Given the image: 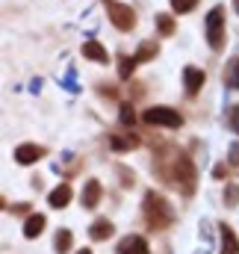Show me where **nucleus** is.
<instances>
[{
	"label": "nucleus",
	"mask_w": 239,
	"mask_h": 254,
	"mask_svg": "<svg viewBox=\"0 0 239 254\" xmlns=\"http://www.w3.org/2000/svg\"><path fill=\"white\" fill-rule=\"evenodd\" d=\"M204 71L201 68H195V65H186L183 68V89H186V95L189 98H195L198 92H201V86H204Z\"/></svg>",
	"instance_id": "0eeeda50"
},
{
	"label": "nucleus",
	"mask_w": 239,
	"mask_h": 254,
	"mask_svg": "<svg viewBox=\"0 0 239 254\" xmlns=\"http://www.w3.org/2000/svg\"><path fill=\"white\" fill-rule=\"evenodd\" d=\"M133 122H136L133 107H130V104H121V125H124V127H133Z\"/></svg>",
	"instance_id": "b1692460"
},
{
	"label": "nucleus",
	"mask_w": 239,
	"mask_h": 254,
	"mask_svg": "<svg viewBox=\"0 0 239 254\" xmlns=\"http://www.w3.org/2000/svg\"><path fill=\"white\" fill-rule=\"evenodd\" d=\"M45 225H48V219H45L42 213L27 216V222H24V237H27V240H36V237L45 231Z\"/></svg>",
	"instance_id": "f8f14e48"
},
{
	"label": "nucleus",
	"mask_w": 239,
	"mask_h": 254,
	"mask_svg": "<svg viewBox=\"0 0 239 254\" xmlns=\"http://www.w3.org/2000/svg\"><path fill=\"white\" fill-rule=\"evenodd\" d=\"M157 54H160V45H157V42H142V45H139V51H136L133 57H136L139 63H148V60H154Z\"/></svg>",
	"instance_id": "dca6fc26"
},
{
	"label": "nucleus",
	"mask_w": 239,
	"mask_h": 254,
	"mask_svg": "<svg viewBox=\"0 0 239 254\" xmlns=\"http://www.w3.org/2000/svg\"><path fill=\"white\" fill-rule=\"evenodd\" d=\"M142 122L151 127H180L183 125V116H180L178 110H172V107H151V110H145L142 113Z\"/></svg>",
	"instance_id": "7ed1b4c3"
},
{
	"label": "nucleus",
	"mask_w": 239,
	"mask_h": 254,
	"mask_svg": "<svg viewBox=\"0 0 239 254\" xmlns=\"http://www.w3.org/2000/svg\"><path fill=\"white\" fill-rule=\"evenodd\" d=\"M172 3V9L178 12V15H186V12H192L195 6H198V0H169Z\"/></svg>",
	"instance_id": "412c9836"
},
{
	"label": "nucleus",
	"mask_w": 239,
	"mask_h": 254,
	"mask_svg": "<svg viewBox=\"0 0 239 254\" xmlns=\"http://www.w3.org/2000/svg\"><path fill=\"white\" fill-rule=\"evenodd\" d=\"M198 237H201L204 249L216 243V234H213V222H210V219H201V225H198Z\"/></svg>",
	"instance_id": "a211bd4d"
},
{
	"label": "nucleus",
	"mask_w": 239,
	"mask_h": 254,
	"mask_svg": "<svg viewBox=\"0 0 239 254\" xmlns=\"http://www.w3.org/2000/svg\"><path fill=\"white\" fill-rule=\"evenodd\" d=\"M71 243H74V234H71L68 228H60V231L54 234V252L57 254L71 252Z\"/></svg>",
	"instance_id": "4468645a"
},
{
	"label": "nucleus",
	"mask_w": 239,
	"mask_h": 254,
	"mask_svg": "<svg viewBox=\"0 0 239 254\" xmlns=\"http://www.w3.org/2000/svg\"><path fill=\"white\" fill-rule=\"evenodd\" d=\"M30 92H33V95H39V92H42V77H36V80L30 83Z\"/></svg>",
	"instance_id": "cd10ccee"
},
{
	"label": "nucleus",
	"mask_w": 239,
	"mask_h": 254,
	"mask_svg": "<svg viewBox=\"0 0 239 254\" xmlns=\"http://www.w3.org/2000/svg\"><path fill=\"white\" fill-rule=\"evenodd\" d=\"M228 127H231L234 133H239V104H234V107L228 110Z\"/></svg>",
	"instance_id": "393cba45"
},
{
	"label": "nucleus",
	"mask_w": 239,
	"mask_h": 254,
	"mask_svg": "<svg viewBox=\"0 0 239 254\" xmlns=\"http://www.w3.org/2000/svg\"><path fill=\"white\" fill-rule=\"evenodd\" d=\"M77 254H92V252H89V249H83V252H77Z\"/></svg>",
	"instance_id": "7c9ffc66"
},
{
	"label": "nucleus",
	"mask_w": 239,
	"mask_h": 254,
	"mask_svg": "<svg viewBox=\"0 0 239 254\" xmlns=\"http://www.w3.org/2000/svg\"><path fill=\"white\" fill-rule=\"evenodd\" d=\"M234 9H237V15H239V0H234Z\"/></svg>",
	"instance_id": "c756f323"
},
{
	"label": "nucleus",
	"mask_w": 239,
	"mask_h": 254,
	"mask_svg": "<svg viewBox=\"0 0 239 254\" xmlns=\"http://www.w3.org/2000/svg\"><path fill=\"white\" fill-rule=\"evenodd\" d=\"M42 157H45V148L36 145V142H24V145L15 148V163H18V166H33V163H39Z\"/></svg>",
	"instance_id": "423d86ee"
},
{
	"label": "nucleus",
	"mask_w": 239,
	"mask_h": 254,
	"mask_svg": "<svg viewBox=\"0 0 239 254\" xmlns=\"http://www.w3.org/2000/svg\"><path fill=\"white\" fill-rule=\"evenodd\" d=\"M225 83H228V89H237L239 92V57L228 63V68H225Z\"/></svg>",
	"instance_id": "f3484780"
},
{
	"label": "nucleus",
	"mask_w": 239,
	"mask_h": 254,
	"mask_svg": "<svg viewBox=\"0 0 239 254\" xmlns=\"http://www.w3.org/2000/svg\"><path fill=\"white\" fill-rule=\"evenodd\" d=\"M101 181H86V187H83V198H80V204H83V210H95L98 204H101Z\"/></svg>",
	"instance_id": "9d476101"
},
{
	"label": "nucleus",
	"mask_w": 239,
	"mask_h": 254,
	"mask_svg": "<svg viewBox=\"0 0 239 254\" xmlns=\"http://www.w3.org/2000/svg\"><path fill=\"white\" fill-rule=\"evenodd\" d=\"M142 213H145V222H148L151 231H166V228H172V222H175V207H172L163 195H157L154 190L145 195Z\"/></svg>",
	"instance_id": "f257e3e1"
},
{
	"label": "nucleus",
	"mask_w": 239,
	"mask_h": 254,
	"mask_svg": "<svg viewBox=\"0 0 239 254\" xmlns=\"http://www.w3.org/2000/svg\"><path fill=\"white\" fill-rule=\"evenodd\" d=\"M195 181H198V175H195L192 160L186 154H180L178 160H175V184H178V190L183 195H192L195 192Z\"/></svg>",
	"instance_id": "20e7f679"
},
{
	"label": "nucleus",
	"mask_w": 239,
	"mask_h": 254,
	"mask_svg": "<svg viewBox=\"0 0 239 254\" xmlns=\"http://www.w3.org/2000/svg\"><path fill=\"white\" fill-rule=\"evenodd\" d=\"M204 33H207V45H210L213 51H222V48H225V9H222V6H213V9L207 12Z\"/></svg>",
	"instance_id": "f03ea898"
},
{
	"label": "nucleus",
	"mask_w": 239,
	"mask_h": 254,
	"mask_svg": "<svg viewBox=\"0 0 239 254\" xmlns=\"http://www.w3.org/2000/svg\"><path fill=\"white\" fill-rule=\"evenodd\" d=\"M116 254H148V243L139 234H127V237H121V243L116 246Z\"/></svg>",
	"instance_id": "6e6552de"
},
{
	"label": "nucleus",
	"mask_w": 239,
	"mask_h": 254,
	"mask_svg": "<svg viewBox=\"0 0 239 254\" xmlns=\"http://www.w3.org/2000/svg\"><path fill=\"white\" fill-rule=\"evenodd\" d=\"M213 178H216V181H225V166H216V169H213Z\"/></svg>",
	"instance_id": "c85d7f7f"
},
{
	"label": "nucleus",
	"mask_w": 239,
	"mask_h": 254,
	"mask_svg": "<svg viewBox=\"0 0 239 254\" xmlns=\"http://www.w3.org/2000/svg\"><path fill=\"white\" fill-rule=\"evenodd\" d=\"M157 27H160L163 36H172V33H175V21H172L169 15H157Z\"/></svg>",
	"instance_id": "4be33fe9"
},
{
	"label": "nucleus",
	"mask_w": 239,
	"mask_h": 254,
	"mask_svg": "<svg viewBox=\"0 0 239 254\" xmlns=\"http://www.w3.org/2000/svg\"><path fill=\"white\" fill-rule=\"evenodd\" d=\"M228 163L239 169V142H231V145H228Z\"/></svg>",
	"instance_id": "a878e982"
},
{
	"label": "nucleus",
	"mask_w": 239,
	"mask_h": 254,
	"mask_svg": "<svg viewBox=\"0 0 239 254\" xmlns=\"http://www.w3.org/2000/svg\"><path fill=\"white\" fill-rule=\"evenodd\" d=\"M60 86H65L71 95H77V92H80V86H77V80H74V68H68V74L60 80Z\"/></svg>",
	"instance_id": "5701e85b"
},
{
	"label": "nucleus",
	"mask_w": 239,
	"mask_h": 254,
	"mask_svg": "<svg viewBox=\"0 0 239 254\" xmlns=\"http://www.w3.org/2000/svg\"><path fill=\"white\" fill-rule=\"evenodd\" d=\"M136 65H139V60L136 57H124L121 60V65H119V74H121V80H127L133 71H136Z\"/></svg>",
	"instance_id": "aec40b11"
},
{
	"label": "nucleus",
	"mask_w": 239,
	"mask_h": 254,
	"mask_svg": "<svg viewBox=\"0 0 239 254\" xmlns=\"http://www.w3.org/2000/svg\"><path fill=\"white\" fill-rule=\"evenodd\" d=\"M195 254H204V252H195Z\"/></svg>",
	"instance_id": "2f4dec72"
},
{
	"label": "nucleus",
	"mask_w": 239,
	"mask_h": 254,
	"mask_svg": "<svg viewBox=\"0 0 239 254\" xmlns=\"http://www.w3.org/2000/svg\"><path fill=\"white\" fill-rule=\"evenodd\" d=\"M110 142H113V148H119V151H130V148H133V145H130L127 139H119V136H113Z\"/></svg>",
	"instance_id": "bb28decb"
},
{
	"label": "nucleus",
	"mask_w": 239,
	"mask_h": 254,
	"mask_svg": "<svg viewBox=\"0 0 239 254\" xmlns=\"http://www.w3.org/2000/svg\"><path fill=\"white\" fill-rule=\"evenodd\" d=\"M222 201H225V207H237L239 204V184H228L225 187V192H222Z\"/></svg>",
	"instance_id": "6ab92c4d"
},
{
	"label": "nucleus",
	"mask_w": 239,
	"mask_h": 254,
	"mask_svg": "<svg viewBox=\"0 0 239 254\" xmlns=\"http://www.w3.org/2000/svg\"><path fill=\"white\" fill-rule=\"evenodd\" d=\"M219 243H222L219 254H239V237L231 225H219Z\"/></svg>",
	"instance_id": "1a4fd4ad"
},
{
	"label": "nucleus",
	"mask_w": 239,
	"mask_h": 254,
	"mask_svg": "<svg viewBox=\"0 0 239 254\" xmlns=\"http://www.w3.org/2000/svg\"><path fill=\"white\" fill-rule=\"evenodd\" d=\"M107 15H110L113 27H116V30H121V33H130V30L136 27V12H133L127 3H116V0H110Z\"/></svg>",
	"instance_id": "39448f33"
},
{
	"label": "nucleus",
	"mask_w": 239,
	"mask_h": 254,
	"mask_svg": "<svg viewBox=\"0 0 239 254\" xmlns=\"http://www.w3.org/2000/svg\"><path fill=\"white\" fill-rule=\"evenodd\" d=\"M68 201H71V187H68V184L57 187V190L51 192V198H48V204H51V207H57V210L68 207Z\"/></svg>",
	"instance_id": "2eb2a0df"
},
{
	"label": "nucleus",
	"mask_w": 239,
	"mask_h": 254,
	"mask_svg": "<svg viewBox=\"0 0 239 254\" xmlns=\"http://www.w3.org/2000/svg\"><path fill=\"white\" fill-rule=\"evenodd\" d=\"M113 231H116V228H113V222H110V219H98V222H92L89 237L101 243V240H110V237H113Z\"/></svg>",
	"instance_id": "ddd939ff"
},
{
	"label": "nucleus",
	"mask_w": 239,
	"mask_h": 254,
	"mask_svg": "<svg viewBox=\"0 0 239 254\" xmlns=\"http://www.w3.org/2000/svg\"><path fill=\"white\" fill-rule=\"evenodd\" d=\"M83 57H86V60H92V63H101V65H107V63H110V57H107L104 45H98L95 39L83 42Z\"/></svg>",
	"instance_id": "9b49d317"
}]
</instances>
